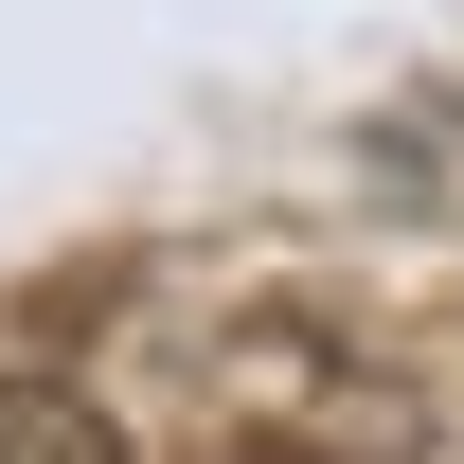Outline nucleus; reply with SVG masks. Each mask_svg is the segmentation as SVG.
Returning <instances> with one entry per match:
<instances>
[{
  "mask_svg": "<svg viewBox=\"0 0 464 464\" xmlns=\"http://www.w3.org/2000/svg\"><path fill=\"white\" fill-rule=\"evenodd\" d=\"M0 464H125L90 375H0Z\"/></svg>",
  "mask_w": 464,
  "mask_h": 464,
  "instance_id": "2",
  "label": "nucleus"
},
{
  "mask_svg": "<svg viewBox=\"0 0 464 464\" xmlns=\"http://www.w3.org/2000/svg\"><path fill=\"white\" fill-rule=\"evenodd\" d=\"M215 411L250 429V447H322V464H375V447L411 429L393 357H357L340 322H304V304H268V322L215 340Z\"/></svg>",
  "mask_w": 464,
  "mask_h": 464,
  "instance_id": "1",
  "label": "nucleus"
}]
</instances>
